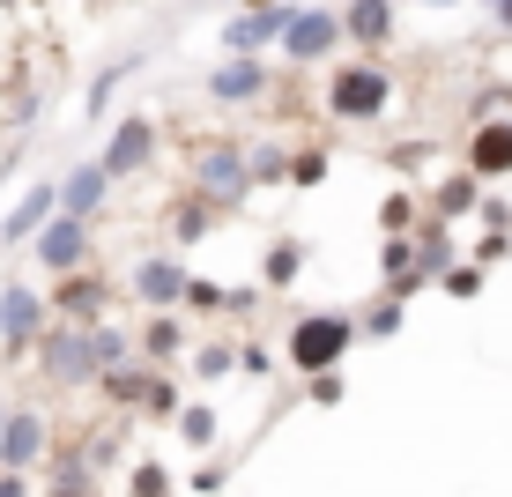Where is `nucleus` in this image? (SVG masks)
<instances>
[{
	"label": "nucleus",
	"instance_id": "8",
	"mask_svg": "<svg viewBox=\"0 0 512 497\" xmlns=\"http://www.w3.org/2000/svg\"><path fill=\"white\" fill-rule=\"evenodd\" d=\"M475 164L483 171H512V127H483L475 134Z\"/></svg>",
	"mask_w": 512,
	"mask_h": 497
},
{
	"label": "nucleus",
	"instance_id": "18",
	"mask_svg": "<svg viewBox=\"0 0 512 497\" xmlns=\"http://www.w3.org/2000/svg\"><path fill=\"white\" fill-rule=\"evenodd\" d=\"M60 305H67V312H75V319H90V312H97V282H90V290H82V282H75V290H67V297H60Z\"/></svg>",
	"mask_w": 512,
	"mask_h": 497
},
{
	"label": "nucleus",
	"instance_id": "2",
	"mask_svg": "<svg viewBox=\"0 0 512 497\" xmlns=\"http://www.w3.org/2000/svg\"><path fill=\"white\" fill-rule=\"evenodd\" d=\"M379 104H386V75H372V67H357V75L334 82V112L342 119H372Z\"/></svg>",
	"mask_w": 512,
	"mask_h": 497
},
{
	"label": "nucleus",
	"instance_id": "11",
	"mask_svg": "<svg viewBox=\"0 0 512 497\" xmlns=\"http://www.w3.org/2000/svg\"><path fill=\"white\" fill-rule=\"evenodd\" d=\"M0 453H8L15 468H23V460H38V423L15 416V423H8V438H0Z\"/></svg>",
	"mask_w": 512,
	"mask_h": 497
},
{
	"label": "nucleus",
	"instance_id": "3",
	"mask_svg": "<svg viewBox=\"0 0 512 497\" xmlns=\"http://www.w3.org/2000/svg\"><path fill=\"white\" fill-rule=\"evenodd\" d=\"M149 119H127V127H119L112 134V149H104V164H112V171H141V164H149Z\"/></svg>",
	"mask_w": 512,
	"mask_h": 497
},
{
	"label": "nucleus",
	"instance_id": "19",
	"mask_svg": "<svg viewBox=\"0 0 512 497\" xmlns=\"http://www.w3.org/2000/svg\"><path fill=\"white\" fill-rule=\"evenodd\" d=\"M498 23H505V30H512V0H498Z\"/></svg>",
	"mask_w": 512,
	"mask_h": 497
},
{
	"label": "nucleus",
	"instance_id": "17",
	"mask_svg": "<svg viewBox=\"0 0 512 497\" xmlns=\"http://www.w3.org/2000/svg\"><path fill=\"white\" fill-rule=\"evenodd\" d=\"M468 201H475V186H468V179H453L446 193H438V208H446V216H461V208H468Z\"/></svg>",
	"mask_w": 512,
	"mask_h": 497
},
{
	"label": "nucleus",
	"instance_id": "21",
	"mask_svg": "<svg viewBox=\"0 0 512 497\" xmlns=\"http://www.w3.org/2000/svg\"><path fill=\"white\" fill-rule=\"evenodd\" d=\"M0 438H8V416H0Z\"/></svg>",
	"mask_w": 512,
	"mask_h": 497
},
{
	"label": "nucleus",
	"instance_id": "9",
	"mask_svg": "<svg viewBox=\"0 0 512 497\" xmlns=\"http://www.w3.org/2000/svg\"><path fill=\"white\" fill-rule=\"evenodd\" d=\"M134 282H141V297H156V305H171V297L186 290V282H179V268H171V260H149V268H141Z\"/></svg>",
	"mask_w": 512,
	"mask_h": 497
},
{
	"label": "nucleus",
	"instance_id": "6",
	"mask_svg": "<svg viewBox=\"0 0 512 497\" xmlns=\"http://www.w3.org/2000/svg\"><path fill=\"white\" fill-rule=\"evenodd\" d=\"M104 179H112V164H82L75 179H67V193H60V201L82 216V208H97V201H104Z\"/></svg>",
	"mask_w": 512,
	"mask_h": 497
},
{
	"label": "nucleus",
	"instance_id": "14",
	"mask_svg": "<svg viewBox=\"0 0 512 497\" xmlns=\"http://www.w3.org/2000/svg\"><path fill=\"white\" fill-rule=\"evenodd\" d=\"M201 179H208V193H238V156H208V164H201Z\"/></svg>",
	"mask_w": 512,
	"mask_h": 497
},
{
	"label": "nucleus",
	"instance_id": "15",
	"mask_svg": "<svg viewBox=\"0 0 512 497\" xmlns=\"http://www.w3.org/2000/svg\"><path fill=\"white\" fill-rule=\"evenodd\" d=\"M349 30H357V38H386V0H357Z\"/></svg>",
	"mask_w": 512,
	"mask_h": 497
},
{
	"label": "nucleus",
	"instance_id": "13",
	"mask_svg": "<svg viewBox=\"0 0 512 497\" xmlns=\"http://www.w3.org/2000/svg\"><path fill=\"white\" fill-rule=\"evenodd\" d=\"M45 216H52V193L38 186V193H30V201H23V208L8 216V238H30V223H45Z\"/></svg>",
	"mask_w": 512,
	"mask_h": 497
},
{
	"label": "nucleus",
	"instance_id": "5",
	"mask_svg": "<svg viewBox=\"0 0 512 497\" xmlns=\"http://www.w3.org/2000/svg\"><path fill=\"white\" fill-rule=\"evenodd\" d=\"M38 253H45V268H75L82 260V223H52L38 238Z\"/></svg>",
	"mask_w": 512,
	"mask_h": 497
},
{
	"label": "nucleus",
	"instance_id": "16",
	"mask_svg": "<svg viewBox=\"0 0 512 497\" xmlns=\"http://www.w3.org/2000/svg\"><path fill=\"white\" fill-rule=\"evenodd\" d=\"M179 431L193 438V446H208V438H216V416H208V408H193V416L179 423Z\"/></svg>",
	"mask_w": 512,
	"mask_h": 497
},
{
	"label": "nucleus",
	"instance_id": "7",
	"mask_svg": "<svg viewBox=\"0 0 512 497\" xmlns=\"http://www.w3.org/2000/svg\"><path fill=\"white\" fill-rule=\"evenodd\" d=\"M290 23H297L290 8H268V15H245L231 38H238V45H268V38H290Z\"/></svg>",
	"mask_w": 512,
	"mask_h": 497
},
{
	"label": "nucleus",
	"instance_id": "1",
	"mask_svg": "<svg viewBox=\"0 0 512 497\" xmlns=\"http://www.w3.org/2000/svg\"><path fill=\"white\" fill-rule=\"evenodd\" d=\"M342 349H349V327H342V319H305V327H297V342H290V357L305 364V371H327Z\"/></svg>",
	"mask_w": 512,
	"mask_h": 497
},
{
	"label": "nucleus",
	"instance_id": "22",
	"mask_svg": "<svg viewBox=\"0 0 512 497\" xmlns=\"http://www.w3.org/2000/svg\"><path fill=\"white\" fill-rule=\"evenodd\" d=\"M438 8H453V0H438Z\"/></svg>",
	"mask_w": 512,
	"mask_h": 497
},
{
	"label": "nucleus",
	"instance_id": "10",
	"mask_svg": "<svg viewBox=\"0 0 512 497\" xmlns=\"http://www.w3.org/2000/svg\"><path fill=\"white\" fill-rule=\"evenodd\" d=\"M30 319H38L30 290H8V297H0V334H8V342H23V334H30Z\"/></svg>",
	"mask_w": 512,
	"mask_h": 497
},
{
	"label": "nucleus",
	"instance_id": "12",
	"mask_svg": "<svg viewBox=\"0 0 512 497\" xmlns=\"http://www.w3.org/2000/svg\"><path fill=\"white\" fill-rule=\"evenodd\" d=\"M260 90V67L253 60H238V67H223V75H216V97H253Z\"/></svg>",
	"mask_w": 512,
	"mask_h": 497
},
{
	"label": "nucleus",
	"instance_id": "4",
	"mask_svg": "<svg viewBox=\"0 0 512 497\" xmlns=\"http://www.w3.org/2000/svg\"><path fill=\"white\" fill-rule=\"evenodd\" d=\"M282 45H290L297 60H320V52L334 45V15H297V23H290V38H282Z\"/></svg>",
	"mask_w": 512,
	"mask_h": 497
},
{
	"label": "nucleus",
	"instance_id": "20",
	"mask_svg": "<svg viewBox=\"0 0 512 497\" xmlns=\"http://www.w3.org/2000/svg\"><path fill=\"white\" fill-rule=\"evenodd\" d=\"M0 497H23V483H0Z\"/></svg>",
	"mask_w": 512,
	"mask_h": 497
}]
</instances>
